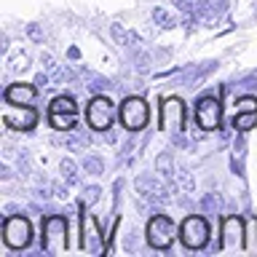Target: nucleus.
I'll return each mask as SVG.
<instances>
[{"mask_svg":"<svg viewBox=\"0 0 257 257\" xmlns=\"http://www.w3.org/2000/svg\"><path fill=\"white\" fill-rule=\"evenodd\" d=\"M27 35L35 40V43H43V30H40L38 22H30V24H27Z\"/></svg>","mask_w":257,"mask_h":257,"instance_id":"393cba45","label":"nucleus"},{"mask_svg":"<svg viewBox=\"0 0 257 257\" xmlns=\"http://www.w3.org/2000/svg\"><path fill=\"white\" fill-rule=\"evenodd\" d=\"M222 244L225 246H244V220L228 217L222 225Z\"/></svg>","mask_w":257,"mask_h":257,"instance_id":"9b49d317","label":"nucleus"},{"mask_svg":"<svg viewBox=\"0 0 257 257\" xmlns=\"http://www.w3.org/2000/svg\"><path fill=\"white\" fill-rule=\"evenodd\" d=\"M174 238V222L166 214H156L148 222V244L153 249H169Z\"/></svg>","mask_w":257,"mask_h":257,"instance_id":"7ed1b4c3","label":"nucleus"},{"mask_svg":"<svg viewBox=\"0 0 257 257\" xmlns=\"http://www.w3.org/2000/svg\"><path fill=\"white\" fill-rule=\"evenodd\" d=\"M43 249L48 254H59L67 249V220L51 214L43 225Z\"/></svg>","mask_w":257,"mask_h":257,"instance_id":"f257e3e1","label":"nucleus"},{"mask_svg":"<svg viewBox=\"0 0 257 257\" xmlns=\"http://www.w3.org/2000/svg\"><path fill=\"white\" fill-rule=\"evenodd\" d=\"M59 172H62V180L67 182V185H75V182H78V166L72 164L70 158H62V164H59Z\"/></svg>","mask_w":257,"mask_h":257,"instance_id":"6ab92c4d","label":"nucleus"},{"mask_svg":"<svg viewBox=\"0 0 257 257\" xmlns=\"http://www.w3.org/2000/svg\"><path fill=\"white\" fill-rule=\"evenodd\" d=\"M110 35H112V40H115L118 46H140V35L132 32V30H126L120 22L110 24Z\"/></svg>","mask_w":257,"mask_h":257,"instance_id":"4468645a","label":"nucleus"},{"mask_svg":"<svg viewBox=\"0 0 257 257\" xmlns=\"http://www.w3.org/2000/svg\"><path fill=\"white\" fill-rule=\"evenodd\" d=\"M156 172L161 177H166V180H172V177L177 174L174 172V161H172V153H161V156L156 158Z\"/></svg>","mask_w":257,"mask_h":257,"instance_id":"a211bd4d","label":"nucleus"},{"mask_svg":"<svg viewBox=\"0 0 257 257\" xmlns=\"http://www.w3.org/2000/svg\"><path fill=\"white\" fill-rule=\"evenodd\" d=\"M204 209H214L217 212V209H220V198H217L214 193H209V196L204 198Z\"/></svg>","mask_w":257,"mask_h":257,"instance_id":"cd10ccee","label":"nucleus"},{"mask_svg":"<svg viewBox=\"0 0 257 257\" xmlns=\"http://www.w3.org/2000/svg\"><path fill=\"white\" fill-rule=\"evenodd\" d=\"M51 112H78V107L70 96H56L51 102Z\"/></svg>","mask_w":257,"mask_h":257,"instance_id":"5701e85b","label":"nucleus"},{"mask_svg":"<svg viewBox=\"0 0 257 257\" xmlns=\"http://www.w3.org/2000/svg\"><path fill=\"white\" fill-rule=\"evenodd\" d=\"M99 188H96V185H91V188H86V193H83V206H91L96 198H99Z\"/></svg>","mask_w":257,"mask_h":257,"instance_id":"a878e982","label":"nucleus"},{"mask_svg":"<svg viewBox=\"0 0 257 257\" xmlns=\"http://www.w3.org/2000/svg\"><path fill=\"white\" fill-rule=\"evenodd\" d=\"M174 180H177V185H180L185 193H193V188H196V180H193V174L188 172V169H177Z\"/></svg>","mask_w":257,"mask_h":257,"instance_id":"aec40b11","label":"nucleus"},{"mask_svg":"<svg viewBox=\"0 0 257 257\" xmlns=\"http://www.w3.org/2000/svg\"><path fill=\"white\" fill-rule=\"evenodd\" d=\"M220 99H214V96H204V99L198 102L196 107V120L198 126L204 128V132H214V128H220Z\"/></svg>","mask_w":257,"mask_h":257,"instance_id":"6e6552de","label":"nucleus"},{"mask_svg":"<svg viewBox=\"0 0 257 257\" xmlns=\"http://www.w3.org/2000/svg\"><path fill=\"white\" fill-rule=\"evenodd\" d=\"M3 241L11 249H24L32 241V228L24 217H8L3 222Z\"/></svg>","mask_w":257,"mask_h":257,"instance_id":"39448f33","label":"nucleus"},{"mask_svg":"<svg viewBox=\"0 0 257 257\" xmlns=\"http://www.w3.org/2000/svg\"><path fill=\"white\" fill-rule=\"evenodd\" d=\"M254 126H257V110L236 112V118H233V128H238V132H246V128H254Z\"/></svg>","mask_w":257,"mask_h":257,"instance_id":"dca6fc26","label":"nucleus"},{"mask_svg":"<svg viewBox=\"0 0 257 257\" xmlns=\"http://www.w3.org/2000/svg\"><path fill=\"white\" fill-rule=\"evenodd\" d=\"M35 83L46 88V86H48V72H38V78H35Z\"/></svg>","mask_w":257,"mask_h":257,"instance_id":"c756f323","label":"nucleus"},{"mask_svg":"<svg viewBox=\"0 0 257 257\" xmlns=\"http://www.w3.org/2000/svg\"><path fill=\"white\" fill-rule=\"evenodd\" d=\"M182 118H185V107L180 99H164V110H161V126L164 128H182Z\"/></svg>","mask_w":257,"mask_h":257,"instance_id":"9d476101","label":"nucleus"},{"mask_svg":"<svg viewBox=\"0 0 257 257\" xmlns=\"http://www.w3.org/2000/svg\"><path fill=\"white\" fill-rule=\"evenodd\" d=\"M148 118H150L148 102L142 96H126L123 104H120V123L128 132H140V128L148 126Z\"/></svg>","mask_w":257,"mask_h":257,"instance_id":"f03ea898","label":"nucleus"},{"mask_svg":"<svg viewBox=\"0 0 257 257\" xmlns=\"http://www.w3.org/2000/svg\"><path fill=\"white\" fill-rule=\"evenodd\" d=\"M112 115H115V110H112V102L107 99V96H94V99L88 102L86 120H88V126H91L94 132L110 128L112 126Z\"/></svg>","mask_w":257,"mask_h":257,"instance_id":"20e7f679","label":"nucleus"},{"mask_svg":"<svg viewBox=\"0 0 257 257\" xmlns=\"http://www.w3.org/2000/svg\"><path fill=\"white\" fill-rule=\"evenodd\" d=\"M134 188L137 193L145 198V201H150V204H166L169 201V190H166V185L164 182H158L153 174H140L134 180Z\"/></svg>","mask_w":257,"mask_h":257,"instance_id":"0eeeda50","label":"nucleus"},{"mask_svg":"<svg viewBox=\"0 0 257 257\" xmlns=\"http://www.w3.org/2000/svg\"><path fill=\"white\" fill-rule=\"evenodd\" d=\"M40 59H43V70L48 72V75H54L56 80H72V78H75L70 70H59V64H56V59L51 54H43Z\"/></svg>","mask_w":257,"mask_h":257,"instance_id":"2eb2a0df","label":"nucleus"},{"mask_svg":"<svg viewBox=\"0 0 257 257\" xmlns=\"http://www.w3.org/2000/svg\"><path fill=\"white\" fill-rule=\"evenodd\" d=\"M180 238H182V244L188 246V249H201V246H206V241H209V225L204 217H188V220L182 222V228H180Z\"/></svg>","mask_w":257,"mask_h":257,"instance_id":"423d86ee","label":"nucleus"},{"mask_svg":"<svg viewBox=\"0 0 257 257\" xmlns=\"http://www.w3.org/2000/svg\"><path fill=\"white\" fill-rule=\"evenodd\" d=\"M236 112H244V110H257V99H254V96H244V99H238L236 102Z\"/></svg>","mask_w":257,"mask_h":257,"instance_id":"bb28decb","label":"nucleus"},{"mask_svg":"<svg viewBox=\"0 0 257 257\" xmlns=\"http://www.w3.org/2000/svg\"><path fill=\"white\" fill-rule=\"evenodd\" d=\"M35 86L30 83H14L6 88V102L8 104H30L32 99H35Z\"/></svg>","mask_w":257,"mask_h":257,"instance_id":"ddd939ff","label":"nucleus"},{"mask_svg":"<svg viewBox=\"0 0 257 257\" xmlns=\"http://www.w3.org/2000/svg\"><path fill=\"white\" fill-rule=\"evenodd\" d=\"M38 120V112L27 107V104H19V107H8L3 112V123L8 128H14V132H30L32 126H35Z\"/></svg>","mask_w":257,"mask_h":257,"instance_id":"1a4fd4ad","label":"nucleus"},{"mask_svg":"<svg viewBox=\"0 0 257 257\" xmlns=\"http://www.w3.org/2000/svg\"><path fill=\"white\" fill-rule=\"evenodd\" d=\"M153 22L158 24V27H164V30H169V27H174V16L169 14V11H164V8H153Z\"/></svg>","mask_w":257,"mask_h":257,"instance_id":"4be33fe9","label":"nucleus"},{"mask_svg":"<svg viewBox=\"0 0 257 257\" xmlns=\"http://www.w3.org/2000/svg\"><path fill=\"white\" fill-rule=\"evenodd\" d=\"M54 193H56L59 198H67V196H70V193H67V185H59V182L54 185Z\"/></svg>","mask_w":257,"mask_h":257,"instance_id":"c85d7f7f","label":"nucleus"},{"mask_svg":"<svg viewBox=\"0 0 257 257\" xmlns=\"http://www.w3.org/2000/svg\"><path fill=\"white\" fill-rule=\"evenodd\" d=\"M51 126L59 132H72L75 128V112H51Z\"/></svg>","mask_w":257,"mask_h":257,"instance_id":"f3484780","label":"nucleus"},{"mask_svg":"<svg viewBox=\"0 0 257 257\" xmlns=\"http://www.w3.org/2000/svg\"><path fill=\"white\" fill-rule=\"evenodd\" d=\"M8 67H11V70H27V67H30V56H27V54L8 56Z\"/></svg>","mask_w":257,"mask_h":257,"instance_id":"b1692460","label":"nucleus"},{"mask_svg":"<svg viewBox=\"0 0 257 257\" xmlns=\"http://www.w3.org/2000/svg\"><path fill=\"white\" fill-rule=\"evenodd\" d=\"M83 249L86 252H102V233L91 214H83Z\"/></svg>","mask_w":257,"mask_h":257,"instance_id":"f8f14e48","label":"nucleus"},{"mask_svg":"<svg viewBox=\"0 0 257 257\" xmlns=\"http://www.w3.org/2000/svg\"><path fill=\"white\" fill-rule=\"evenodd\" d=\"M83 172H86V174H91V177H99V174L104 172L102 158H96V156H86V158H83Z\"/></svg>","mask_w":257,"mask_h":257,"instance_id":"412c9836","label":"nucleus"}]
</instances>
